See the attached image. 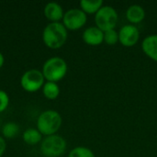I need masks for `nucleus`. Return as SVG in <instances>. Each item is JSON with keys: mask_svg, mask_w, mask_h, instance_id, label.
<instances>
[{"mask_svg": "<svg viewBox=\"0 0 157 157\" xmlns=\"http://www.w3.org/2000/svg\"><path fill=\"white\" fill-rule=\"evenodd\" d=\"M67 36V29L62 22H50L42 31V40L51 49H59L63 46Z\"/></svg>", "mask_w": 157, "mask_h": 157, "instance_id": "nucleus-1", "label": "nucleus"}, {"mask_svg": "<svg viewBox=\"0 0 157 157\" xmlns=\"http://www.w3.org/2000/svg\"><path fill=\"white\" fill-rule=\"evenodd\" d=\"M62 116L54 109H47L41 112L37 119V130L45 136L56 134L62 126Z\"/></svg>", "mask_w": 157, "mask_h": 157, "instance_id": "nucleus-2", "label": "nucleus"}, {"mask_svg": "<svg viewBox=\"0 0 157 157\" xmlns=\"http://www.w3.org/2000/svg\"><path fill=\"white\" fill-rule=\"evenodd\" d=\"M67 70L68 66L66 62L61 57L54 56L45 61L41 72L48 82L57 83L65 76Z\"/></svg>", "mask_w": 157, "mask_h": 157, "instance_id": "nucleus-3", "label": "nucleus"}, {"mask_svg": "<svg viewBox=\"0 0 157 157\" xmlns=\"http://www.w3.org/2000/svg\"><path fill=\"white\" fill-rule=\"evenodd\" d=\"M67 144L64 138L53 134L46 136L40 143V153L45 157H60L66 151Z\"/></svg>", "mask_w": 157, "mask_h": 157, "instance_id": "nucleus-4", "label": "nucleus"}, {"mask_svg": "<svg viewBox=\"0 0 157 157\" xmlns=\"http://www.w3.org/2000/svg\"><path fill=\"white\" fill-rule=\"evenodd\" d=\"M118 18V13L111 6H103L95 15L96 25L103 31L114 29L117 25Z\"/></svg>", "mask_w": 157, "mask_h": 157, "instance_id": "nucleus-5", "label": "nucleus"}, {"mask_svg": "<svg viewBox=\"0 0 157 157\" xmlns=\"http://www.w3.org/2000/svg\"><path fill=\"white\" fill-rule=\"evenodd\" d=\"M45 84V78L41 71L37 69H30L26 71L20 78V85L22 88L29 92L33 93L42 88Z\"/></svg>", "mask_w": 157, "mask_h": 157, "instance_id": "nucleus-6", "label": "nucleus"}, {"mask_svg": "<svg viewBox=\"0 0 157 157\" xmlns=\"http://www.w3.org/2000/svg\"><path fill=\"white\" fill-rule=\"evenodd\" d=\"M87 20L86 14L81 8H71L67 10L63 17V24L67 29L76 30L81 29Z\"/></svg>", "mask_w": 157, "mask_h": 157, "instance_id": "nucleus-7", "label": "nucleus"}, {"mask_svg": "<svg viewBox=\"0 0 157 157\" xmlns=\"http://www.w3.org/2000/svg\"><path fill=\"white\" fill-rule=\"evenodd\" d=\"M140 38V31L133 24L124 25L119 31V41L125 47L134 46Z\"/></svg>", "mask_w": 157, "mask_h": 157, "instance_id": "nucleus-8", "label": "nucleus"}, {"mask_svg": "<svg viewBox=\"0 0 157 157\" xmlns=\"http://www.w3.org/2000/svg\"><path fill=\"white\" fill-rule=\"evenodd\" d=\"M83 40L91 46L100 45L104 41V31L97 26L88 27L83 32Z\"/></svg>", "mask_w": 157, "mask_h": 157, "instance_id": "nucleus-9", "label": "nucleus"}, {"mask_svg": "<svg viewBox=\"0 0 157 157\" xmlns=\"http://www.w3.org/2000/svg\"><path fill=\"white\" fill-rule=\"evenodd\" d=\"M45 17L52 22H59L63 17V9L62 6L56 2H49L43 9Z\"/></svg>", "mask_w": 157, "mask_h": 157, "instance_id": "nucleus-10", "label": "nucleus"}, {"mask_svg": "<svg viewBox=\"0 0 157 157\" xmlns=\"http://www.w3.org/2000/svg\"><path fill=\"white\" fill-rule=\"evenodd\" d=\"M142 48L148 57L157 62V34L146 36L143 40Z\"/></svg>", "mask_w": 157, "mask_h": 157, "instance_id": "nucleus-11", "label": "nucleus"}, {"mask_svg": "<svg viewBox=\"0 0 157 157\" xmlns=\"http://www.w3.org/2000/svg\"><path fill=\"white\" fill-rule=\"evenodd\" d=\"M145 17V11L140 5L134 4L128 7L126 11V17L132 24H137L144 20Z\"/></svg>", "mask_w": 157, "mask_h": 157, "instance_id": "nucleus-12", "label": "nucleus"}, {"mask_svg": "<svg viewBox=\"0 0 157 157\" xmlns=\"http://www.w3.org/2000/svg\"><path fill=\"white\" fill-rule=\"evenodd\" d=\"M23 141L29 145H35L42 141V134L34 128L27 129L22 134Z\"/></svg>", "mask_w": 157, "mask_h": 157, "instance_id": "nucleus-13", "label": "nucleus"}, {"mask_svg": "<svg viewBox=\"0 0 157 157\" xmlns=\"http://www.w3.org/2000/svg\"><path fill=\"white\" fill-rule=\"evenodd\" d=\"M103 6L102 0H81L80 7L86 14H96Z\"/></svg>", "mask_w": 157, "mask_h": 157, "instance_id": "nucleus-14", "label": "nucleus"}, {"mask_svg": "<svg viewBox=\"0 0 157 157\" xmlns=\"http://www.w3.org/2000/svg\"><path fill=\"white\" fill-rule=\"evenodd\" d=\"M42 94L48 99H56L60 95V87L57 83L47 81L42 86Z\"/></svg>", "mask_w": 157, "mask_h": 157, "instance_id": "nucleus-15", "label": "nucleus"}, {"mask_svg": "<svg viewBox=\"0 0 157 157\" xmlns=\"http://www.w3.org/2000/svg\"><path fill=\"white\" fill-rule=\"evenodd\" d=\"M19 132V126L12 121L6 122L2 128V134L5 139H12Z\"/></svg>", "mask_w": 157, "mask_h": 157, "instance_id": "nucleus-16", "label": "nucleus"}, {"mask_svg": "<svg viewBox=\"0 0 157 157\" xmlns=\"http://www.w3.org/2000/svg\"><path fill=\"white\" fill-rule=\"evenodd\" d=\"M68 157H95V155L87 147L77 146L70 151Z\"/></svg>", "mask_w": 157, "mask_h": 157, "instance_id": "nucleus-17", "label": "nucleus"}, {"mask_svg": "<svg viewBox=\"0 0 157 157\" xmlns=\"http://www.w3.org/2000/svg\"><path fill=\"white\" fill-rule=\"evenodd\" d=\"M104 41L108 45H115L119 41V32H117L115 29L104 31Z\"/></svg>", "mask_w": 157, "mask_h": 157, "instance_id": "nucleus-18", "label": "nucleus"}, {"mask_svg": "<svg viewBox=\"0 0 157 157\" xmlns=\"http://www.w3.org/2000/svg\"><path fill=\"white\" fill-rule=\"evenodd\" d=\"M9 105V97L8 94L0 89V113L4 112Z\"/></svg>", "mask_w": 157, "mask_h": 157, "instance_id": "nucleus-19", "label": "nucleus"}, {"mask_svg": "<svg viewBox=\"0 0 157 157\" xmlns=\"http://www.w3.org/2000/svg\"><path fill=\"white\" fill-rule=\"evenodd\" d=\"M6 149V143L4 137L0 136V157L3 156Z\"/></svg>", "mask_w": 157, "mask_h": 157, "instance_id": "nucleus-20", "label": "nucleus"}, {"mask_svg": "<svg viewBox=\"0 0 157 157\" xmlns=\"http://www.w3.org/2000/svg\"><path fill=\"white\" fill-rule=\"evenodd\" d=\"M4 63H5V58L2 52H0V68H2V66L4 65Z\"/></svg>", "mask_w": 157, "mask_h": 157, "instance_id": "nucleus-21", "label": "nucleus"}]
</instances>
